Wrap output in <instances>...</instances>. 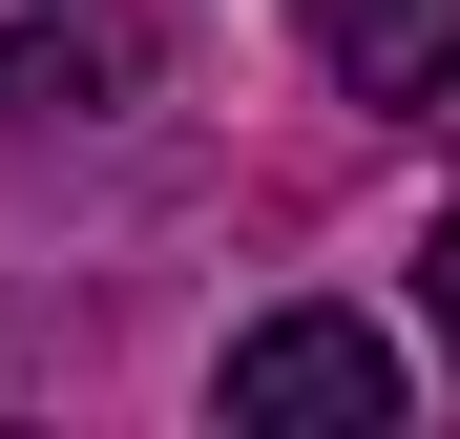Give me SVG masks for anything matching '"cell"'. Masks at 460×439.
<instances>
[{"label":"cell","mask_w":460,"mask_h":439,"mask_svg":"<svg viewBox=\"0 0 460 439\" xmlns=\"http://www.w3.org/2000/svg\"><path fill=\"white\" fill-rule=\"evenodd\" d=\"M230 439H398V335H356V314H252L230 335V377H209Z\"/></svg>","instance_id":"cell-1"},{"label":"cell","mask_w":460,"mask_h":439,"mask_svg":"<svg viewBox=\"0 0 460 439\" xmlns=\"http://www.w3.org/2000/svg\"><path fill=\"white\" fill-rule=\"evenodd\" d=\"M419 293H439V356H460V209H439V251H419Z\"/></svg>","instance_id":"cell-4"},{"label":"cell","mask_w":460,"mask_h":439,"mask_svg":"<svg viewBox=\"0 0 460 439\" xmlns=\"http://www.w3.org/2000/svg\"><path fill=\"white\" fill-rule=\"evenodd\" d=\"M314 63L356 105H439L460 84V0H314Z\"/></svg>","instance_id":"cell-2"},{"label":"cell","mask_w":460,"mask_h":439,"mask_svg":"<svg viewBox=\"0 0 460 439\" xmlns=\"http://www.w3.org/2000/svg\"><path fill=\"white\" fill-rule=\"evenodd\" d=\"M126 84H146V22H22V42H0V105H22V126H84Z\"/></svg>","instance_id":"cell-3"}]
</instances>
